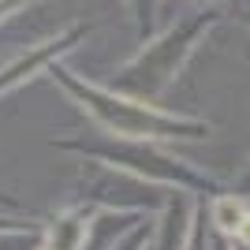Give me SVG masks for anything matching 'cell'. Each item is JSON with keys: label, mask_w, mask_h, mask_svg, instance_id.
Instances as JSON below:
<instances>
[{"label": "cell", "mask_w": 250, "mask_h": 250, "mask_svg": "<svg viewBox=\"0 0 250 250\" xmlns=\"http://www.w3.org/2000/svg\"><path fill=\"white\" fill-rule=\"evenodd\" d=\"M239 228H243V235L250 239V217H247V224H239Z\"/></svg>", "instance_id": "6da1fadb"}]
</instances>
